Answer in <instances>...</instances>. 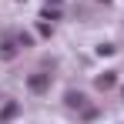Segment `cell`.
Listing matches in <instances>:
<instances>
[{
	"label": "cell",
	"mask_w": 124,
	"mask_h": 124,
	"mask_svg": "<svg viewBox=\"0 0 124 124\" xmlns=\"http://www.w3.org/2000/svg\"><path fill=\"white\" fill-rule=\"evenodd\" d=\"M27 87H30L34 94H44V91L50 87V74H30V81H27Z\"/></svg>",
	"instance_id": "6da1fadb"
},
{
	"label": "cell",
	"mask_w": 124,
	"mask_h": 124,
	"mask_svg": "<svg viewBox=\"0 0 124 124\" xmlns=\"http://www.w3.org/2000/svg\"><path fill=\"white\" fill-rule=\"evenodd\" d=\"M114 84H117V77H114V70H107V74H101V77H97V87H101V91H111Z\"/></svg>",
	"instance_id": "7a4b0ae2"
},
{
	"label": "cell",
	"mask_w": 124,
	"mask_h": 124,
	"mask_svg": "<svg viewBox=\"0 0 124 124\" xmlns=\"http://www.w3.org/2000/svg\"><path fill=\"white\" fill-rule=\"evenodd\" d=\"M17 111H20V104H14V101H10V104H3V111H0V124H3V121H10V117H17Z\"/></svg>",
	"instance_id": "3957f363"
},
{
	"label": "cell",
	"mask_w": 124,
	"mask_h": 124,
	"mask_svg": "<svg viewBox=\"0 0 124 124\" xmlns=\"http://www.w3.org/2000/svg\"><path fill=\"white\" fill-rule=\"evenodd\" d=\"M67 104H70V107H84V94L70 91V94H67Z\"/></svg>",
	"instance_id": "277c9868"
},
{
	"label": "cell",
	"mask_w": 124,
	"mask_h": 124,
	"mask_svg": "<svg viewBox=\"0 0 124 124\" xmlns=\"http://www.w3.org/2000/svg\"><path fill=\"white\" fill-rule=\"evenodd\" d=\"M0 54H3V57H14V54H17V47H14V44L7 40V44H3V50H0Z\"/></svg>",
	"instance_id": "5b68a950"
},
{
	"label": "cell",
	"mask_w": 124,
	"mask_h": 124,
	"mask_svg": "<svg viewBox=\"0 0 124 124\" xmlns=\"http://www.w3.org/2000/svg\"><path fill=\"white\" fill-rule=\"evenodd\" d=\"M97 54H101V57H104V54H114V44H101V47H97Z\"/></svg>",
	"instance_id": "8992f818"
}]
</instances>
